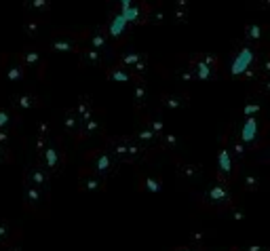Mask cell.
<instances>
[{
  "label": "cell",
  "instance_id": "6da1fadb",
  "mask_svg": "<svg viewBox=\"0 0 270 251\" xmlns=\"http://www.w3.org/2000/svg\"><path fill=\"white\" fill-rule=\"evenodd\" d=\"M268 129H270V124H268L266 120H262V118H258V116H249V118H245L243 124L238 127L236 137H238L241 142H243L249 150H260V148H264V144H266V133H268Z\"/></svg>",
  "mask_w": 270,
  "mask_h": 251
},
{
  "label": "cell",
  "instance_id": "7a4b0ae2",
  "mask_svg": "<svg viewBox=\"0 0 270 251\" xmlns=\"http://www.w3.org/2000/svg\"><path fill=\"white\" fill-rule=\"evenodd\" d=\"M258 57L260 53L255 51L253 47H241L232 59V68L230 74L232 78H253L258 76Z\"/></svg>",
  "mask_w": 270,
  "mask_h": 251
},
{
  "label": "cell",
  "instance_id": "3957f363",
  "mask_svg": "<svg viewBox=\"0 0 270 251\" xmlns=\"http://www.w3.org/2000/svg\"><path fill=\"white\" fill-rule=\"evenodd\" d=\"M110 148L112 152H114V156L116 161H127V163H133L135 159L141 156V144L137 142L135 137H118V139H112L110 142Z\"/></svg>",
  "mask_w": 270,
  "mask_h": 251
},
{
  "label": "cell",
  "instance_id": "277c9868",
  "mask_svg": "<svg viewBox=\"0 0 270 251\" xmlns=\"http://www.w3.org/2000/svg\"><path fill=\"white\" fill-rule=\"evenodd\" d=\"M190 70L194 78L198 80H211L218 74V57L211 53H201V55H192L190 59Z\"/></svg>",
  "mask_w": 270,
  "mask_h": 251
},
{
  "label": "cell",
  "instance_id": "5b68a950",
  "mask_svg": "<svg viewBox=\"0 0 270 251\" xmlns=\"http://www.w3.org/2000/svg\"><path fill=\"white\" fill-rule=\"evenodd\" d=\"M205 203L213 209H230L232 207V194L228 184L218 182L205 192Z\"/></svg>",
  "mask_w": 270,
  "mask_h": 251
},
{
  "label": "cell",
  "instance_id": "8992f818",
  "mask_svg": "<svg viewBox=\"0 0 270 251\" xmlns=\"http://www.w3.org/2000/svg\"><path fill=\"white\" fill-rule=\"evenodd\" d=\"M218 173H220V182L228 184L232 177V154H230V146H228V135H222V144H220V154H218Z\"/></svg>",
  "mask_w": 270,
  "mask_h": 251
},
{
  "label": "cell",
  "instance_id": "52a82bcc",
  "mask_svg": "<svg viewBox=\"0 0 270 251\" xmlns=\"http://www.w3.org/2000/svg\"><path fill=\"white\" fill-rule=\"evenodd\" d=\"M93 159V167H95V171L99 175H106V173H112V169H114V156L110 154V152H104V150H97L91 154Z\"/></svg>",
  "mask_w": 270,
  "mask_h": 251
},
{
  "label": "cell",
  "instance_id": "ba28073f",
  "mask_svg": "<svg viewBox=\"0 0 270 251\" xmlns=\"http://www.w3.org/2000/svg\"><path fill=\"white\" fill-rule=\"evenodd\" d=\"M121 61H123V66H127V70H131L133 74H144L146 66H148L146 55H141V53H125V55H121Z\"/></svg>",
  "mask_w": 270,
  "mask_h": 251
},
{
  "label": "cell",
  "instance_id": "9c48e42d",
  "mask_svg": "<svg viewBox=\"0 0 270 251\" xmlns=\"http://www.w3.org/2000/svg\"><path fill=\"white\" fill-rule=\"evenodd\" d=\"M161 104L169 110H182L188 106V95L182 93V91H169L161 97Z\"/></svg>",
  "mask_w": 270,
  "mask_h": 251
},
{
  "label": "cell",
  "instance_id": "30bf717a",
  "mask_svg": "<svg viewBox=\"0 0 270 251\" xmlns=\"http://www.w3.org/2000/svg\"><path fill=\"white\" fill-rule=\"evenodd\" d=\"M238 182H241V188H243V190L258 192L262 188V175L255 173V171H245V173H241Z\"/></svg>",
  "mask_w": 270,
  "mask_h": 251
},
{
  "label": "cell",
  "instance_id": "8fae6325",
  "mask_svg": "<svg viewBox=\"0 0 270 251\" xmlns=\"http://www.w3.org/2000/svg\"><path fill=\"white\" fill-rule=\"evenodd\" d=\"M175 167H177V175L186 177V179H198V177L203 175L201 167L194 165V163H188V161H177Z\"/></svg>",
  "mask_w": 270,
  "mask_h": 251
},
{
  "label": "cell",
  "instance_id": "7c38bea8",
  "mask_svg": "<svg viewBox=\"0 0 270 251\" xmlns=\"http://www.w3.org/2000/svg\"><path fill=\"white\" fill-rule=\"evenodd\" d=\"M264 36H266V27L264 25H260V23H247V27H245V40L247 43H262L264 40Z\"/></svg>",
  "mask_w": 270,
  "mask_h": 251
},
{
  "label": "cell",
  "instance_id": "4fadbf2b",
  "mask_svg": "<svg viewBox=\"0 0 270 251\" xmlns=\"http://www.w3.org/2000/svg\"><path fill=\"white\" fill-rule=\"evenodd\" d=\"M127 25H129V21H127V17L118 11L116 15H112V21H110V34L114 36V38H118V36L127 30Z\"/></svg>",
  "mask_w": 270,
  "mask_h": 251
},
{
  "label": "cell",
  "instance_id": "5bb4252c",
  "mask_svg": "<svg viewBox=\"0 0 270 251\" xmlns=\"http://www.w3.org/2000/svg\"><path fill=\"white\" fill-rule=\"evenodd\" d=\"M141 188H144L146 192H161L163 190V179L159 175H141Z\"/></svg>",
  "mask_w": 270,
  "mask_h": 251
},
{
  "label": "cell",
  "instance_id": "9a60e30c",
  "mask_svg": "<svg viewBox=\"0 0 270 251\" xmlns=\"http://www.w3.org/2000/svg\"><path fill=\"white\" fill-rule=\"evenodd\" d=\"M135 139H137V142H139L141 146H148V144H154L156 139H159V135H156V133L148 127V124H141L139 131L135 133Z\"/></svg>",
  "mask_w": 270,
  "mask_h": 251
},
{
  "label": "cell",
  "instance_id": "2e32d148",
  "mask_svg": "<svg viewBox=\"0 0 270 251\" xmlns=\"http://www.w3.org/2000/svg\"><path fill=\"white\" fill-rule=\"evenodd\" d=\"M106 45H108V38H106V34L102 32V27L93 30V34L89 36V47L102 53V49H106Z\"/></svg>",
  "mask_w": 270,
  "mask_h": 251
},
{
  "label": "cell",
  "instance_id": "e0dca14e",
  "mask_svg": "<svg viewBox=\"0 0 270 251\" xmlns=\"http://www.w3.org/2000/svg\"><path fill=\"white\" fill-rule=\"evenodd\" d=\"M133 100H135V106H144L148 102V87L144 80H137L135 87H133Z\"/></svg>",
  "mask_w": 270,
  "mask_h": 251
},
{
  "label": "cell",
  "instance_id": "ac0fdd59",
  "mask_svg": "<svg viewBox=\"0 0 270 251\" xmlns=\"http://www.w3.org/2000/svg\"><path fill=\"white\" fill-rule=\"evenodd\" d=\"M173 21L175 23H184L188 19V0H175V7H173Z\"/></svg>",
  "mask_w": 270,
  "mask_h": 251
},
{
  "label": "cell",
  "instance_id": "d6986e66",
  "mask_svg": "<svg viewBox=\"0 0 270 251\" xmlns=\"http://www.w3.org/2000/svg\"><path fill=\"white\" fill-rule=\"evenodd\" d=\"M228 146H230V154L236 159V161H243L245 156H247V152H249V148L241 142L238 137H234L232 142H228Z\"/></svg>",
  "mask_w": 270,
  "mask_h": 251
},
{
  "label": "cell",
  "instance_id": "ffe728a7",
  "mask_svg": "<svg viewBox=\"0 0 270 251\" xmlns=\"http://www.w3.org/2000/svg\"><path fill=\"white\" fill-rule=\"evenodd\" d=\"M108 78L110 80H121V82H129L133 78V72L127 68H112L108 70Z\"/></svg>",
  "mask_w": 270,
  "mask_h": 251
},
{
  "label": "cell",
  "instance_id": "44dd1931",
  "mask_svg": "<svg viewBox=\"0 0 270 251\" xmlns=\"http://www.w3.org/2000/svg\"><path fill=\"white\" fill-rule=\"evenodd\" d=\"M167 19H169V11H165L163 7H154V9H152V13H150V21H152V23L161 25V23H165Z\"/></svg>",
  "mask_w": 270,
  "mask_h": 251
},
{
  "label": "cell",
  "instance_id": "7402d4cb",
  "mask_svg": "<svg viewBox=\"0 0 270 251\" xmlns=\"http://www.w3.org/2000/svg\"><path fill=\"white\" fill-rule=\"evenodd\" d=\"M53 47L57 49V51H72V49H74V40L70 38V36H62V38L55 40Z\"/></svg>",
  "mask_w": 270,
  "mask_h": 251
},
{
  "label": "cell",
  "instance_id": "603a6c76",
  "mask_svg": "<svg viewBox=\"0 0 270 251\" xmlns=\"http://www.w3.org/2000/svg\"><path fill=\"white\" fill-rule=\"evenodd\" d=\"M159 139H161V146L163 148H169V150L177 148V135H173V133H163Z\"/></svg>",
  "mask_w": 270,
  "mask_h": 251
},
{
  "label": "cell",
  "instance_id": "cb8c5ba5",
  "mask_svg": "<svg viewBox=\"0 0 270 251\" xmlns=\"http://www.w3.org/2000/svg\"><path fill=\"white\" fill-rule=\"evenodd\" d=\"M205 243V232L201 230V228H194L192 232H190V247H201Z\"/></svg>",
  "mask_w": 270,
  "mask_h": 251
},
{
  "label": "cell",
  "instance_id": "d4e9b609",
  "mask_svg": "<svg viewBox=\"0 0 270 251\" xmlns=\"http://www.w3.org/2000/svg\"><path fill=\"white\" fill-rule=\"evenodd\" d=\"M82 57H84V61H87L89 66H99V64H102V53L95 51V49H89L87 53L82 55Z\"/></svg>",
  "mask_w": 270,
  "mask_h": 251
},
{
  "label": "cell",
  "instance_id": "484cf974",
  "mask_svg": "<svg viewBox=\"0 0 270 251\" xmlns=\"http://www.w3.org/2000/svg\"><path fill=\"white\" fill-rule=\"evenodd\" d=\"M260 112H262V106H260L258 102H249V104L245 106V110H243L245 118H249V116H258Z\"/></svg>",
  "mask_w": 270,
  "mask_h": 251
},
{
  "label": "cell",
  "instance_id": "4316f807",
  "mask_svg": "<svg viewBox=\"0 0 270 251\" xmlns=\"http://www.w3.org/2000/svg\"><path fill=\"white\" fill-rule=\"evenodd\" d=\"M47 165H49V167H55V165H57V152H55L53 148L47 150Z\"/></svg>",
  "mask_w": 270,
  "mask_h": 251
},
{
  "label": "cell",
  "instance_id": "83f0119b",
  "mask_svg": "<svg viewBox=\"0 0 270 251\" xmlns=\"http://www.w3.org/2000/svg\"><path fill=\"white\" fill-rule=\"evenodd\" d=\"M230 209H232V211H230V217H232V219H238V222L245 219V213L241 211V209H236V207H230Z\"/></svg>",
  "mask_w": 270,
  "mask_h": 251
},
{
  "label": "cell",
  "instance_id": "f1b7e54d",
  "mask_svg": "<svg viewBox=\"0 0 270 251\" xmlns=\"http://www.w3.org/2000/svg\"><path fill=\"white\" fill-rule=\"evenodd\" d=\"M245 251H270V249L264 247V245H260V243H253V245H249Z\"/></svg>",
  "mask_w": 270,
  "mask_h": 251
},
{
  "label": "cell",
  "instance_id": "f546056e",
  "mask_svg": "<svg viewBox=\"0 0 270 251\" xmlns=\"http://www.w3.org/2000/svg\"><path fill=\"white\" fill-rule=\"evenodd\" d=\"M262 91L270 95V78H264V82H262Z\"/></svg>",
  "mask_w": 270,
  "mask_h": 251
},
{
  "label": "cell",
  "instance_id": "4dcf8cb0",
  "mask_svg": "<svg viewBox=\"0 0 270 251\" xmlns=\"http://www.w3.org/2000/svg\"><path fill=\"white\" fill-rule=\"evenodd\" d=\"M38 61V55L36 53H27V64H36Z\"/></svg>",
  "mask_w": 270,
  "mask_h": 251
},
{
  "label": "cell",
  "instance_id": "1f68e13d",
  "mask_svg": "<svg viewBox=\"0 0 270 251\" xmlns=\"http://www.w3.org/2000/svg\"><path fill=\"white\" fill-rule=\"evenodd\" d=\"M173 251H196L194 247H190V245H182V247H175Z\"/></svg>",
  "mask_w": 270,
  "mask_h": 251
},
{
  "label": "cell",
  "instance_id": "d6a6232c",
  "mask_svg": "<svg viewBox=\"0 0 270 251\" xmlns=\"http://www.w3.org/2000/svg\"><path fill=\"white\" fill-rule=\"evenodd\" d=\"M264 148H266V150H268V152H270V139H268V142H266V144H264Z\"/></svg>",
  "mask_w": 270,
  "mask_h": 251
},
{
  "label": "cell",
  "instance_id": "836d02e7",
  "mask_svg": "<svg viewBox=\"0 0 270 251\" xmlns=\"http://www.w3.org/2000/svg\"><path fill=\"white\" fill-rule=\"evenodd\" d=\"M228 251H241V249H228Z\"/></svg>",
  "mask_w": 270,
  "mask_h": 251
}]
</instances>
